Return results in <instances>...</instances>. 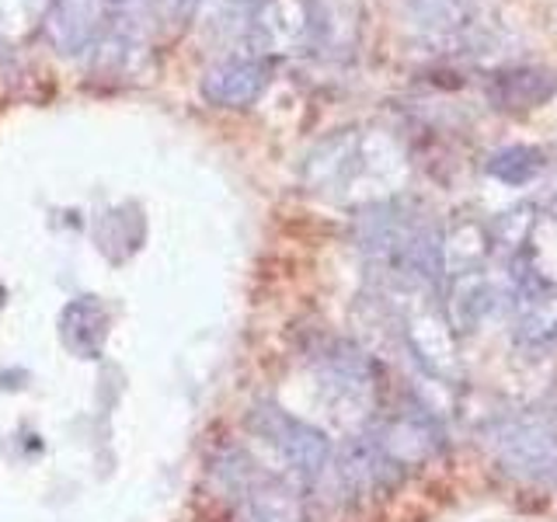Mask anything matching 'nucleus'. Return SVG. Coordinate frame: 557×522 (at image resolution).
I'll return each mask as SVG.
<instances>
[{"label":"nucleus","instance_id":"obj_1","mask_svg":"<svg viewBox=\"0 0 557 522\" xmlns=\"http://www.w3.org/2000/svg\"><path fill=\"white\" fill-rule=\"evenodd\" d=\"M251 428L265 439L283 463L300 481H318L331 460V443L321 428H313L304 418H293L278 405H255Z\"/></svg>","mask_w":557,"mask_h":522},{"label":"nucleus","instance_id":"obj_2","mask_svg":"<svg viewBox=\"0 0 557 522\" xmlns=\"http://www.w3.org/2000/svg\"><path fill=\"white\" fill-rule=\"evenodd\" d=\"M498 460L519 477L540 481L557 474V422L544 414H519L495 428Z\"/></svg>","mask_w":557,"mask_h":522},{"label":"nucleus","instance_id":"obj_3","mask_svg":"<svg viewBox=\"0 0 557 522\" xmlns=\"http://www.w3.org/2000/svg\"><path fill=\"white\" fill-rule=\"evenodd\" d=\"M318 373L324 390L345 408H366L376 390V370L370 356L352 341H331L318 356Z\"/></svg>","mask_w":557,"mask_h":522},{"label":"nucleus","instance_id":"obj_4","mask_svg":"<svg viewBox=\"0 0 557 522\" xmlns=\"http://www.w3.org/2000/svg\"><path fill=\"white\" fill-rule=\"evenodd\" d=\"M400 477H405V470L387 457V449L380 446L373 432L348 439L338 452V481L348 495H380Z\"/></svg>","mask_w":557,"mask_h":522},{"label":"nucleus","instance_id":"obj_5","mask_svg":"<svg viewBox=\"0 0 557 522\" xmlns=\"http://www.w3.org/2000/svg\"><path fill=\"white\" fill-rule=\"evenodd\" d=\"M269 84V70L258 60H231L213 66L202 77V98L220 104V109H244L251 104Z\"/></svg>","mask_w":557,"mask_h":522},{"label":"nucleus","instance_id":"obj_6","mask_svg":"<svg viewBox=\"0 0 557 522\" xmlns=\"http://www.w3.org/2000/svg\"><path fill=\"white\" fill-rule=\"evenodd\" d=\"M60 335L74 356L95 359L104 348V338H109V310H104L95 296H77V300L66 303L63 310Z\"/></svg>","mask_w":557,"mask_h":522},{"label":"nucleus","instance_id":"obj_7","mask_svg":"<svg viewBox=\"0 0 557 522\" xmlns=\"http://www.w3.org/2000/svg\"><path fill=\"white\" fill-rule=\"evenodd\" d=\"M550 95L554 77L544 70H512V74H498L495 80V101L502 109H536Z\"/></svg>","mask_w":557,"mask_h":522},{"label":"nucleus","instance_id":"obj_8","mask_svg":"<svg viewBox=\"0 0 557 522\" xmlns=\"http://www.w3.org/2000/svg\"><path fill=\"white\" fill-rule=\"evenodd\" d=\"M516 338L522 345H550L557 341V296L536 293L530 300H522L519 321H516Z\"/></svg>","mask_w":557,"mask_h":522},{"label":"nucleus","instance_id":"obj_9","mask_svg":"<svg viewBox=\"0 0 557 522\" xmlns=\"http://www.w3.org/2000/svg\"><path fill=\"white\" fill-rule=\"evenodd\" d=\"M540 167H544V157L533 147H505L487 161V171L505 185H527L536 178Z\"/></svg>","mask_w":557,"mask_h":522},{"label":"nucleus","instance_id":"obj_10","mask_svg":"<svg viewBox=\"0 0 557 522\" xmlns=\"http://www.w3.org/2000/svg\"><path fill=\"white\" fill-rule=\"evenodd\" d=\"M251 522H304L296 501L278 484H261L251 492Z\"/></svg>","mask_w":557,"mask_h":522},{"label":"nucleus","instance_id":"obj_11","mask_svg":"<svg viewBox=\"0 0 557 522\" xmlns=\"http://www.w3.org/2000/svg\"><path fill=\"white\" fill-rule=\"evenodd\" d=\"M554 477H557V474H554Z\"/></svg>","mask_w":557,"mask_h":522}]
</instances>
